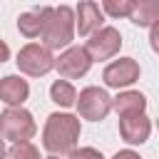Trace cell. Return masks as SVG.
<instances>
[{"label": "cell", "mask_w": 159, "mask_h": 159, "mask_svg": "<svg viewBox=\"0 0 159 159\" xmlns=\"http://www.w3.org/2000/svg\"><path fill=\"white\" fill-rule=\"evenodd\" d=\"M2 159H40V149L32 142H20V144H10L5 149Z\"/></svg>", "instance_id": "2e32d148"}, {"label": "cell", "mask_w": 159, "mask_h": 159, "mask_svg": "<svg viewBox=\"0 0 159 159\" xmlns=\"http://www.w3.org/2000/svg\"><path fill=\"white\" fill-rule=\"evenodd\" d=\"M149 45H152V50H154V52H159V22L149 30Z\"/></svg>", "instance_id": "d6986e66"}, {"label": "cell", "mask_w": 159, "mask_h": 159, "mask_svg": "<svg viewBox=\"0 0 159 159\" xmlns=\"http://www.w3.org/2000/svg\"><path fill=\"white\" fill-rule=\"evenodd\" d=\"M50 99L60 107H72V104H77V89L67 80H55L50 84Z\"/></svg>", "instance_id": "9a60e30c"}, {"label": "cell", "mask_w": 159, "mask_h": 159, "mask_svg": "<svg viewBox=\"0 0 159 159\" xmlns=\"http://www.w3.org/2000/svg\"><path fill=\"white\" fill-rule=\"evenodd\" d=\"M52 10L55 7H50V5H42V7H35V10H30V12H22L20 17H17V30H20V35H25V37H42V32H45V27H47V20L52 17Z\"/></svg>", "instance_id": "30bf717a"}, {"label": "cell", "mask_w": 159, "mask_h": 159, "mask_svg": "<svg viewBox=\"0 0 159 159\" xmlns=\"http://www.w3.org/2000/svg\"><path fill=\"white\" fill-rule=\"evenodd\" d=\"M37 132L35 117L25 109V107H7L0 114V134L5 142L10 144H20V142H30Z\"/></svg>", "instance_id": "3957f363"}, {"label": "cell", "mask_w": 159, "mask_h": 159, "mask_svg": "<svg viewBox=\"0 0 159 159\" xmlns=\"http://www.w3.org/2000/svg\"><path fill=\"white\" fill-rule=\"evenodd\" d=\"M92 55L87 52V47H80V45H75V47H70V50H65L60 57H57V72H60V77L62 80H80V77H84L87 72H89V67H92Z\"/></svg>", "instance_id": "8992f818"}, {"label": "cell", "mask_w": 159, "mask_h": 159, "mask_svg": "<svg viewBox=\"0 0 159 159\" xmlns=\"http://www.w3.org/2000/svg\"><path fill=\"white\" fill-rule=\"evenodd\" d=\"M27 97H30V84L20 75H5L0 80V99L7 107H22Z\"/></svg>", "instance_id": "7c38bea8"}, {"label": "cell", "mask_w": 159, "mask_h": 159, "mask_svg": "<svg viewBox=\"0 0 159 159\" xmlns=\"http://www.w3.org/2000/svg\"><path fill=\"white\" fill-rule=\"evenodd\" d=\"M75 27H77V15L70 5H60L52 10V17L47 20V27L42 32V45L52 52V50H70V42L75 37Z\"/></svg>", "instance_id": "7a4b0ae2"}, {"label": "cell", "mask_w": 159, "mask_h": 159, "mask_svg": "<svg viewBox=\"0 0 159 159\" xmlns=\"http://www.w3.org/2000/svg\"><path fill=\"white\" fill-rule=\"evenodd\" d=\"M134 7H137V0H119V2L117 0H104L102 2V10L112 17H132Z\"/></svg>", "instance_id": "e0dca14e"}, {"label": "cell", "mask_w": 159, "mask_h": 159, "mask_svg": "<svg viewBox=\"0 0 159 159\" xmlns=\"http://www.w3.org/2000/svg\"><path fill=\"white\" fill-rule=\"evenodd\" d=\"M102 12H104V10H102L97 2H92V0L80 2L77 10H75V15H77V32L92 37L97 30H102V22H104Z\"/></svg>", "instance_id": "8fae6325"}, {"label": "cell", "mask_w": 159, "mask_h": 159, "mask_svg": "<svg viewBox=\"0 0 159 159\" xmlns=\"http://www.w3.org/2000/svg\"><path fill=\"white\" fill-rule=\"evenodd\" d=\"M147 109V97L142 92H134V89H127V92H119L114 97V112L119 117H129V114H144Z\"/></svg>", "instance_id": "4fadbf2b"}, {"label": "cell", "mask_w": 159, "mask_h": 159, "mask_svg": "<svg viewBox=\"0 0 159 159\" xmlns=\"http://www.w3.org/2000/svg\"><path fill=\"white\" fill-rule=\"evenodd\" d=\"M15 62H17V70L30 75V77H42V75H47L50 70L57 67V57H52V52L45 45H37V42H27L17 52Z\"/></svg>", "instance_id": "277c9868"}, {"label": "cell", "mask_w": 159, "mask_h": 159, "mask_svg": "<svg viewBox=\"0 0 159 159\" xmlns=\"http://www.w3.org/2000/svg\"><path fill=\"white\" fill-rule=\"evenodd\" d=\"M112 159H142L137 152H132V149H122V152H117Z\"/></svg>", "instance_id": "ffe728a7"}, {"label": "cell", "mask_w": 159, "mask_h": 159, "mask_svg": "<svg viewBox=\"0 0 159 159\" xmlns=\"http://www.w3.org/2000/svg\"><path fill=\"white\" fill-rule=\"evenodd\" d=\"M67 159H104V157H102V152L94 149V147H80V149H75Z\"/></svg>", "instance_id": "ac0fdd59"}, {"label": "cell", "mask_w": 159, "mask_h": 159, "mask_svg": "<svg viewBox=\"0 0 159 159\" xmlns=\"http://www.w3.org/2000/svg\"><path fill=\"white\" fill-rule=\"evenodd\" d=\"M77 142H80V117L67 112H52L42 129V147L52 157L60 154L70 157L77 149Z\"/></svg>", "instance_id": "6da1fadb"}, {"label": "cell", "mask_w": 159, "mask_h": 159, "mask_svg": "<svg viewBox=\"0 0 159 159\" xmlns=\"http://www.w3.org/2000/svg\"><path fill=\"white\" fill-rule=\"evenodd\" d=\"M139 72H142V70H139V62H137L134 57H119V60H114V62H109V65L104 67L102 80H104L107 87L119 89V87L134 84V82L139 80Z\"/></svg>", "instance_id": "ba28073f"}, {"label": "cell", "mask_w": 159, "mask_h": 159, "mask_svg": "<svg viewBox=\"0 0 159 159\" xmlns=\"http://www.w3.org/2000/svg\"><path fill=\"white\" fill-rule=\"evenodd\" d=\"M137 27H154L159 22V0H139L132 17H129Z\"/></svg>", "instance_id": "5bb4252c"}, {"label": "cell", "mask_w": 159, "mask_h": 159, "mask_svg": "<svg viewBox=\"0 0 159 159\" xmlns=\"http://www.w3.org/2000/svg\"><path fill=\"white\" fill-rule=\"evenodd\" d=\"M109 109H114V99L102 87H84L77 97V112L82 119L102 122L109 114Z\"/></svg>", "instance_id": "5b68a950"}, {"label": "cell", "mask_w": 159, "mask_h": 159, "mask_svg": "<svg viewBox=\"0 0 159 159\" xmlns=\"http://www.w3.org/2000/svg\"><path fill=\"white\" fill-rule=\"evenodd\" d=\"M84 47H87V52L92 55V60L102 62V60H109V57H114V55L119 52V47H122V35H119L117 27L104 25L102 30H97V32L87 40Z\"/></svg>", "instance_id": "52a82bcc"}, {"label": "cell", "mask_w": 159, "mask_h": 159, "mask_svg": "<svg viewBox=\"0 0 159 159\" xmlns=\"http://www.w3.org/2000/svg\"><path fill=\"white\" fill-rule=\"evenodd\" d=\"M157 127H159V119H157Z\"/></svg>", "instance_id": "7402d4cb"}, {"label": "cell", "mask_w": 159, "mask_h": 159, "mask_svg": "<svg viewBox=\"0 0 159 159\" xmlns=\"http://www.w3.org/2000/svg\"><path fill=\"white\" fill-rule=\"evenodd\" d=\"M45 159H60V157H52V154H50V157H45Z\"/></svg>", "instance_id": "44dd1931"}, {"label": "cell", "mask_w": 159, "mask_h": 159, "mask_svg": "<svg viewBox=\"0 0 159 159\" xmlns=\"http://www.w3.org/2000/svg\"><path fill=\"white\" fill-rule=\"evenodd\" d=\"M119 134L127 144H144L152 134V122H149L147 114L119 117Z\"/></svg>", "instance_id": "9c48e42d"}]
</instances>
